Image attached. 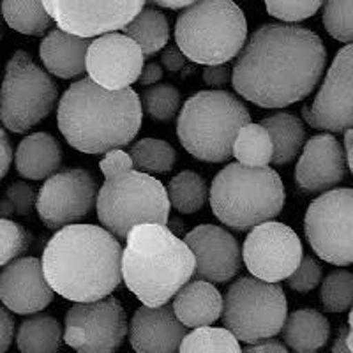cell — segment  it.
Returning a JSON list of instances; mask_svg holds the SVG:
<instances>
[{"label":"cell","mask_w":353,"mask_h":353,"mask_svg":"<svg viewBox=\"0 0 353 353\" xmlns=\"http://www.w3.org/2000/svg\"><path fill=\"white\" fill-rule=\"evenodd\" d=\"M325 64V44L311 28L267 23L244 44L230 80L249 103L283 108L313 92Z\"/></svg>","instance_id":"cell-1"},{"label":"cell","mask_w":353,"mask_h":353,"mask_svg":"<svg viewBox=\"0 0 353 353\" xmlns=\"http://www.w3.org/2000/svg\"><path fill=\"white\" fill-rule=\"evenodd\" d=\"M122 245L97 225H69L44 248V279L53 293L71 302L106 299L122 283Z\"/></svg>","instance_id":"cell-2"},{"label":"cell","mask_w":353,"mask_h":353,"mask_svg":"<svg viewBox=\"0 0 353 353\" xmlns=\"http://www.w3.org/2000/svg\"><path fill=\"white\" fill-rule=\"evenodd\" d=\"M57 122L72 149L85 154H106L137 138L143 110L132 88L110 92L83 78L62 94Z\"/></svg>","instance_id":"cell-3"},{"label":"cell","mask_w":353,"mask_h":353,"mask_svg":"<svg viewBox=\"0 0 353 353\" xmlns=\"http://www.w3.org/2000/svg\"><path fill=\"white\" fill-rule=\"evenodd\" d=\"M122 248V281L143 305L168 304L191 281L194 256L184 241L161 225L134 226Z\"/></svg>","instance_id":"cell-4"},{"label":"cell","mask_w":353,"mask_h":353,"mask_svg":"<svg viewBox=\"0 0 353 353\" xmlns=\"http://www.w3.org/2000/svg\"><path fill=\"white\" fill-rule=\"evenodd\" d=\"M210 207L228 228L248 232L281 214L286 189L272 168H245L230 163L214 176Z\"/></svg>","instance_id":"cell-5"},{"label":"cell","mask_w":353,"mask_h":353,"mask_svg":"<svg viewBox=\"0 0 353 353\" xmlns=\"http://www.w3.org/2000/svg\"><path fill=\"white\" fill-rule=\"evenodd\" d=\"M248 39V20L232 0L193 2L175 25L176 48L194 64L226 65L241 53Z\"/></svg>","instance_id":"cell-6"},{"label":"cell","mask_w":353,"mask_h":353,"mask_svg":"<svg viewBox=\"0 0 353 353\" xmlns=\"http://www.w3.org/2000/svg\"><path fill=\"white\" fill-rule=\"evenodd\" d=\"M251 122L241 99L226 90H201L189 97L176 119V137L189 154L205 163H225L241 128Z\"/></svg>","instance_id":"cell-7"},{"label":"cell","mask_w":353,"mask_h":353,"mask_svg":"<svg viewBox=\"0 0 353 353\" xmlns=\"http://www.w3.org/2000/svg\"><path fill=\"white\" fill-rule=\"evenodd\" d=\"M96 210L106 232L125 241L134 226H166L170 201L166 188L156 176L131 170L106 179L97 191Z\"/></svg>","instance_id":"cell-8"},{"label":"cell","mask_w":353,"mask_h":353,"mask_svg":"<svg viewBox=\"0 0 353 353\" xmlns=\"http://www.w3.org/2000/svg\"><path fill=\"white\" fill-rule=\"evenodd\" d=\"M286 314L288 304L281 286L244 276L226 292L221 320L239 343L256 345L281 332Z\"/></svg>","instance_id":"cell-9"},{"label":"cell","mask_w":353,"mask_h":353,"mask_svg":"<svg viewBox=\"0 0 353 353\" xmlns=\"http://www.w3.org/2000/svg\"><path fill=\"white\" fill-rule=\"evenodd\" d=\"M59 87L25 50H18L6 64L0 88V121L11 132H25L55 108Z\"/></svg>","instance_id":"cell-10"},{"label":"cell","mask_w":353,"mask_h":353,"mask_svg":"<svg viewBox=\"0 0 353 353\" xmlns=\"http://www.w3.org/2000/svg\"><path fill=\"white\" fill-rule=\"evenodd\" d=\"M353 191L339 188L320 194L305 210L304 232L321 260L337 267L353 263Z\"/></svg>","instance_id":"cell-11"},{"label":"cell","mask_w":353,"mask_h":353,"mask_svg":"<svg viewBox=\"0 0 353 353\" xmlns=\"http://www.w3.org/2000/svg\"><path fill=\"white\" fill-rule=\"evenodd\" d=\"M62 334L77 353H117L128 336V314L119 299L81 302L68 309Z\"/></svg>","instance_id":"cell-12"},{"label":"cell","mask_w":353,"mask_h":353,"mask_svg":"<svg viewBox=\"0 0 353 353\" xmlns=\"http://www.w3.org/2000/svg\"><path fill=\"white\" fill-rule=\"evenodd\" d=\"M304 251L295 230L267 221L254 226L242 245V261L254 279L272 283L288 279L301 263Z\"/></svg>","instance_id":"cell-13"},{"label":"cell","mask_w":353,"mask_h":353,"mask_svg":"<svg viewBox=\"0 0 353 353\" xmlns=\"http://www.w3.org/2000/svg\"><path fill=\"white\" fill-rule=\"evenodd\" d=\"M97 184L92 173L83 168L57 172L46 179L36 198V209L43 225L62 230L77 225L94 209Z\"/></svg>","instance_id":"cell-14"},{"label":"cell","mask_w":353,"mask_h":353,"mask_svg":"<svg viewBox=\"0 0 353 353\" xmlns=\"http://www.w3.org/2000/svg\"><path fill=\"white\" fill-rule=\"evenodd\" d=\"M44 9L62 32L90 39L124 28L145 8L140 0L78 2V0H44Z\"/></svg>","instance_id":"cell-15"},{"label":"cell","mask_w":353,"mask_h":353,"mask_svg":"<svg viewBox=\"0 0 353 353\" xmlns=\"http://www.w3.org/2000/svg\"><path fill=\"white\" fill-rule=\"evenodd\" d=\"M353 46L346 44L330 64L325 81L313 105L302 108V119L311 128L345 132L353 125Z\"/></svg>","instance_id":"cell-16"},{"label":"cell","mask_w":353,"mask_h":353,"mask_svg":"<svg viewBox=\"0 0 353 353\" xmlns=\"http://www.w3.org/2000/svg\"><path fill=\"white\" fill-rule=\"evenodd\" d=\"M143 65L145 57L141 50L121 32L90 41L85 57L88 80L110 92L131 88L140 78Z\"/></svg>","instance_id":"cell-17"},{"label":"cell","mask_w":353,"mask_h":353,"mask_svg":"<svg viewBox=\"0 0 353 353\" xmlns=\"http://www.w3.org/2000/svg\"><path fill=\"white\" fill-rule=\"evenodd\" d=\"M184 244L194 256V274L200 281L226 283L242 265L241 245L225 228L200 225L185 235Z\"/></svg>","instance_id":"cell-18"},{"label":"cell","mask_w":353,"mask_h":353,"mask_svg":"<svg viewBox=\"0 0 353 353\" xmlns=\"http://www.w3.org/2000/svg\"><path fill=\"white\" fill-rule=\"evenodd\" d=\"M346 161L334 134H316L302 147L295 166V184L304 194H323L345 181Z\"/></svg>","instance_id":"cell-19"},{"label":"cell","mask_w":353,"mask_h":353,"mask_svg":"<svg viewBox=\"0 0 353 353\" xmlns=\"http://www.w3.org/2000/svg\"><path fill=\"white\" fill-rule=\"evenodd\" d=\"M0 301L17 314H34L48 307L53 292L44 279L41 260L17 258L0 272Z\"/></svg>","instance_id":"cell-20"},{"label":"cell","mask_w":353,"mask_h":353,"mask_svg":"<svg viewBox=\"0 0 353 353\" xmlns=\"http://www.w3.org/2000/svg\"><path fill=\"white\" fill-rule=\"evenodd\" d=\"M185 327L173 314L172 304L141 305L129 325V343L137 353H176Z\"/></svg>","instance_id":"cell-21"},{"label":"cell","mask_w":353,"mask_h":353,"mask_svg":"<svg viewBox=\"0 0 353 353\" xmlns=\"http://www.w3.org/2000/svg\"><path fill=\"white\" fill-rule=\"evenodd\" d=\"M173 314L185 329L214 325L221 318L223 297L219 290L207 281H189L173 297Z\"/></svg>","instance_id":"cell-22"},{"label":"cell","mask_w":353,"mask_h":353,"mask_svg":"<svg viewBox=\"0 0 353 353\" xmlns=\"http://www.w3.org/2000/svg\"><path fill=\"white\" fill-rule=\"evenodd\" d=\"M90 46L88 39L62 32L61 28L50 30L39 44V57L44 68L53 77L72 80L85 72V57Z\"/></svg>","instance_id":"cell-23"},{"label":"cell","mask_w":353,"mask_h":353,"mask_svg":"<svg viewBox=\"0 0 353 353\" xmlns=\"http://www.w3.org/2000/svg\"><path fill=\"white\" fill-rule=\"evenodd\" d=\"M18 173L28 181H46L62 165V147L50 132H34L20 141L14 156Z\"/></svg>","instance_id":"cell-24"},{"label":"cell","mask_w":353,"mask_h":353,"mask_svg":"<svg viewBox=\"0 0 353 353\" xmlns=\"http://www.w3.org/2000/svg\"><path fill=\"white\" fill-rule=\"evenodd\" d=\"M283 339L295 353H314L327 345L330 323L316 309H297L286 314Z\"/></svg>","instance_id":"cell-25"},{"label":"cell","mask_w":353,"mask_h":353,"mask_svg":"<svg viewBox=\"0 0 353 353\" xmlns=\"http://www.w3.org/2000/svg\"><path fill=\"white\" fill-rule=\"evenodd\" d=\"M272 141L274 165H288L301 152L305 141V129L302 121L292 113H276L260 122Z\"/></svg>","instance_id":"cell-26"},{"label":"cell","mask_w":353,"mask_h":353,"mask_svg":"<svg viewBox=\"0 0 353 353\" xmlns=\"http://www.w3.org/2000/svg\"><path fill=\"white\" fill-rule=\"evenodd\" d=\"M124 36L141 50L143 57H150L165 50L170 41V25L159 9L143 8L124 27Z\"/></svg>","instance_id":"cell-27"},{"label":"cell","mask_w":353,"mask_h":353,"mask_svg":"<svg viewBox=\"0 0 353 353\" xmlns=\"http://www.w3.org/2000/svg\"><path fill=\"white\" fill-rule=\"evenodd\" d=\"M21 353H59L62 345V327L52 314L27 318L17 334Z\"/></svg>","instance_id":"cell-28"},{"label":"cell","mask_w":353,"mask_h":353,"mask_svg":"<svg viewBox=\"0 0 353 353\" xmlns=\"http://www.w3.org/2000/svg\"><path fill=\"white\" fill-rule=\"evenodd\" d=\"M272 154V141L267 129L253 122L241 128L232 147V156L245 168H269Z\"/></svg>","instance_id":"cell-29"},{"label":"cell","mask_w":353,"mask_h":353,"mask_svg":"<svg viewBox=\"0 0 353 353\" xmlns=\"http://www.w3.org/2000/svg\"><path fill=\"white\" fill-rule=\"evenodd\" d=\"M2 14L9 27L27 36H43L53 23L39 0H6L2 2Z\"/></svg>","instance_id":"cell-30"},{"label":"cell","mask_w":353,"mask_h":353,"mask_svg":"<svg viewBox=\"0 0 353 353\" xmlns=\"http://www.w3.org/2000/svg\"><path fill=\"white\" fill-rule=\"evenodd\" d=\"M166 194L173 209L181 214H194L203 209L209 189L200 173L184 170L170 181Z\"/></svg>","instance_id":"cell-31"},{"label":"cell","mask_w":353,"mask_h":353,"mask_svg":"<svg viewBox=\"0 0 353 353\" xmlns=\"http://www.w3.org/2000/svg\"><path fill=\"white\" fill-rule=\"evenodd\" d=\"M128 154L132 161V168H138L137 172L147 175L172 172L176 161V152L172 145L157 138H141L131 145Z\"/></svg>","instance_id":"cell-32"},{"label":"cell","mask_w":353,"mask_h":353,"mask_svg":"<svg viewBox=\"0 0 353 353\" xmlns=\"http://www.w3.org/2000/svg\"><path fill=\"white\" fill-rule=\"evenodd\" d=\"M176 353H242L241 343L226 329L201 327L185 334Z\"/></svg>","instance_id":"cell-33"},{"label":"cell","mask_w":353,"mask_h":353,"mask_svg":"<svg viewBox=\"0 0 353 353\" xmlns=\"http://www.w3.org/2000/svg\"><path fill=\"white\" fill-rule=\"evenodd\" d=\"M141 110L157 122H168L181 108V92L170 83H156L141 94Z\"/></svg>","instance_id":"cell-34"},{"label":"cell","mask_w":353,"mask_h":353,"mask_svg":"<svg viewBox=\"0 0 353 353\" xmlns=\"http://www.w3.org/2000/svg\"><path fill=\"white\" fill-rule=\"evenodd\" d=\"M321 305L329 313H343L352 307L353 302V276L348 270H334L321 283Z\"/></svg>","instance_id":"cell-35"},{"label":"cell","mask_w":353,"mask_h":353,"mask_svg":"<svg viewBox=\"0 0 353 353\" xmlns=\"http://www.w3.org/2000/svg\"><path fill=\"white\" fill-rule=\"evenodd\" d=\"M352 11V0H332L323 8V27L334 39L346 44H352L353 41Z\"/></svg>","instance_id":"cell-36"},{"label":"cell","mask_w":353,"mask_h":353,"mask_svg":"<svg viewBox=\"0 0 353 353\" xmlns=\"http://www.w3.org/2000/svg\"><path fill=\"white\" fill-rule=\"evenodd\" d=\"M32 237L21 225L0 217V267L11 263L27 251Z\"/></svg>","instance_id":"cell-37"},{"label":"cell","mask_w":353,"mask_h":353,"mask_svg":"<svg viewBox=\"0 0 353 353\" xmlns=\"http://www.w3.org/2000/svg\"><path fill=\"white\" fill-rule=\"evenodd\" d=\"M36 189L32 185L27 182H12L0 200V217L8 219L11 216H30L36 207Z\"/></svg>","instance_id":"cell-38"},{"label":"cell","mask_w":353,"mask_h":353,"mask_svg":"<svg viewBox=\"0 0 353 353\" xmlns=\"http://www.w3.org/2000/svg\"><path fill=\"white\" fill-rule=\"evenodd\" d=\"M321 6L323 2H318V0H313V2L311 0H304V2L302 0H283V2L269 0V2H265V8L270 17L286 21V25H295L297 21H304L314 17Z\"/></svg>","instance_id":"cell-39"},{"label":"cell","mask_w":353,"mask_h":353,"mask_svg":"<svg viewBox=\"0 0 353 353\" xmlns=\"http://www.w3.org/2000/svg\"><path fill=\"white\" fill-rule=\"evenodd\" d=\"M321 279V265L313 256L304 254L295 272L286 279L288 286L299 293H307L318 286Z\"/></svg>","instance_id":"cell-40"},{"label":"cell","mask_w":353,"mask_h":353,"mask_svg":"<svg viewBox=\"0 0 353 353\" xmlns=\"http://www.w3.org/2000/svg\"><path fill=\"white\" fill-rule=\"evenodd\" d=\"M131 170H134L132 168V161L125 150H110V152L105 154L103 161H101V172H103V175L106 179H112V176L121 175V173L131 172Z\"/></svg>","instance_id":"cell-41"},{"label":"cell","mask_w":353,"mask_h":353,"mask_svg":"<svg viewBox=\"0 0 353 353\" xmlns=\"http://www.w3.org/2000/svg\"><path fill=\"white\" fill-rule=\"evenodd\" d=\"M232 78V71L228 65H210L203 69V81L209 87H225Z\"/></svg>","instance_id":"cell-42"},{"label":"cell","mask_w":353,"mask_h":353,"mask_svg":"<svg viewBox=\"0 0 353 353\" xmlns=\"http://www.w3.org/2000/svg\"><path fill=\"white\" fill-rule=\"evenodd\" d=\"M14 336V321L11 314L0 305V353H6L12 343Z\"/></svg>","instance_id":"cell-43"},{"label":"cell","mask_w":353,"mask_h":353,"mask_svg":"<svg viewBox=\"0 0 353 353\" xmlns=\"http://www.w3.org/2000/svg\"><path fill=\"white\" fill-rule=\"evenodd\" d=\"M161 64L165 65L170 72H176L185 65V57L182 55L181 50L176 48L175 44H170L161 53Z\"/></svg>","instance_id":"cell-44"},{"label":"cell","mask_w":353,"mask_h":353,"mask_svg":"<svg viewBox=\"0 0 353 353\" xmlns=\"http://www.w3.org/2000/svg\"><path fill=\"white\" fill-rule=\"evenodd\" d=\"M12 163V147L9 141L8 132L0 128V181L8 175Z\"/></svg>","instance_id":"cell-45"},{"label":"cell","mask_w":353,"mask_h":353,"mask_svg":"<svg viewBox=\"0 0 353 353\" xmlns=\"http://www.w3.org/2000/svg\"><path fill=\"white\" fill-rule=\"evenodd\" d=\"M352 318L353 313H350V320L343 330H339L336 341H334L332 353H352Z\"/></svg>","instance_id":"cell-46"},{"label":"cell","mask_w":353,"mask_h":353,"mask_svg":"<svg viewBox=\"0 0 353 353\" xmlns=\"http://www.w3.org/2000/svg\"><path fill=\"white\" fill-rule=\"evenodd\" d=\"M242 353H288L286 346L276 339H267L263 343H256L253 346H248L242 350Z\"/></svg>","instance_id":"cell-47"},{"label":"cell","mask_w":353,"mask_h":353,"mask_svg":"<svg viewBox=\"0 0 353 353\" xmlns=\"http://www.w3.org/2000/svg\"><path fill=\"white\" fill-rule=\"evenodd\" d=\"M161 78H163V68H161V64L149 62V64L143 65L138 80L141 81V85H156Z\"/></svg>","instance_id":"cell-48"},{"label":"cell","mask_w":353,"mask_h":353,"mask_svg":"<svg viewBox=\"0 0 353 353\" xmlns=\"http://www.w3.org/2000/svg\"><path fill=\"white\" fill-rule=\"evenodd\" d=\"M352 137H353V129H346L345 131V149H343V154H345L346 161V168L350 172H353V154H352Z\"/></svg>","instance_id":"cell-49"},{"label":"cell","mask_w":353,"mask_h":353,"mask_svg":"<svg viewBox=\"0 0 353 353\" xmlns=\"http://www.w3.org/2000/svg\"><path fill=\"white\" fill-rule=\"evenodd\" d=\"M193 4V2H189V0H157L154 2V6H159V8H166V9H173V11H179V9H185L189 6Z\"/></svg>","instance_id":"cell-50"}]
</instances>
